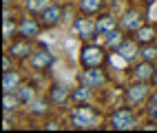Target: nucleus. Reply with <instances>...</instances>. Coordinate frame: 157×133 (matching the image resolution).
Instances as JSON below:
<instances>
[{
    "instance_id": "obj_1",
    "label": "nucleus",
    "mask_w": 157,
    "mask_h": 133,
    "mask_svg": "<svg viewBox=\"0 0 157 133\" xmlns=\"http://www.w3.org/2000/svg\"><path fill=\"white\" fill-rule=\"evenodd\" d=\"M71 124L75 129H95L98 127V113L86 104H80L71 113Z\"/></svg>"
},
{
    "instance_id": "obj_2",
    "label": "nucleus",
    "mask_w": 157,
    "mask_h": 133,
    "mask_svg": "<svg viewBox=\"0 0 157 133\" xmlns=\"http://www.w3.org/2000/svg\"><path fill=\"white\" fill-rule=\"evenodd\" d=\"M109 124H111V129H115V131H131V129H135L137 120H135V113H133L131 109H117V111L111 115Z\"/></svg>"
},
{
    "instance_id": "obj_3",
    "label": "nucleus",
    "mask_w": 157,
    "mask_h": 133,
    "mask_svg": "<svg viewBox=\"0 0 157 133\" xmlns=\"http://www.w3.org/2000/svg\"><path fill=\"white\" fill-rule=\"evenodd\" d=\"M104 60H106V53H104L102 47L86 45V47H82V51H80V62H82V67H102Z\"/></svg>"
},
{
    "instance_id": "obj_4",
    "label": "nucleus",
    "mask_w": 157,
    "mask_h": 133,
    "mask_svg": "<svg viewBox=\"0 0 157 133\" xmlns=\"http://www.w3.org/2000/svg\"><path fill=\"white\" fill-rule=\"evenodd\" d=\"M106 82L102 67H84V71H80V84H84L89 89H98Z\"/></svg>"
},
{
    "instance_id": "obj_5",
    "label": "nucleus",
    "mask_w": 157,
    "mask_h": 133,
    "mask_svg": "<svg viewBox=\"0 0 157 133\" xmlns=\"http://www.w3.org/2000/svg\"><path fill=\"white\" fill-rule=\"evenodd\" d=\"M148 82H137V84H131L126 89V102L128 104H142V102L148 98Z\"/></svg>"
},
{
    "instance_id": "obj_6",
    "label": "nucleus",
    "mask_w": 157,
    "mask_h": 133,
    "mask_svg": "<svg viewBox=\"0 0 157 133\" xmlns=\"http://www.w3.org/2000/svg\"><path fill=\"white\" fill-rule=\"evenodd\" d=\"M40 29H42V22H38L36 18H22L20 20V25H18V36L20 38H36L40 33Z\"/></svg>"
},
{
    "instance_id": "obj_7",
    "label": "nucleus",
    "mask_w": 157,
    "mask_h": 133,
    "mask_svg": "<svg viewBox=\"0 0 157 133\" xmlns=\"http://www.w3.org/2000/svg\"><path fill=\"white\" fill-rule=\"evenodd\" d=\"M142 25H144V18H142L140 11H135V9L126 11V14L122 16V20H120V27L124 29V31H131V33H135Z\"/></svg>"
},
{
    "instance_id": "obj_8",
    "label": "nucleus",
    "mask_w": 157,
    "mask_h": 133,
    "mask_svg": "<svg viewBox=\"0 0 157 133\" xmlns=\"http://www.w3.org/2000/svg\"><path fill=\"white\" fill-rule=\"evenodd\" d=\"M51 62H53V56H51L47 49L33 51V53L29 56V65H31V69H36V71H44L47 67H51Z\"/></svg>"
},
{
    "instance_id": "obj_9",
    "label": "nucleus",
    "mask_w": 157,
    "mask_h": 133,
    "mask_svg": "<svg viewBox=\"0 0 157 133\" xmlns=\"http://www.w3.org/2000/svg\"><path fill=\"white\" fill-rule=\"evenodd\" d=\"M60 18H62V7L60 5H51L40 14V22H42L44 29H51V27H56L60 22Z\"/></svg>"
},
{
    "instance_id": "obj_10",
    "label": "nucleus",
    "mask_w": 157,
    "mask_h": 133,
    "mask_svg": "<svg viewBox=\"0 0 157 133\" xmlns=\"http://www.w3.org/2000/svg\"><path fill=\"white\" fill-rule=\"evenodd\" d=\"M11 58H29L33 51H31V45H29V38H20V40H13L11 47L7 51Z\"/></svg>"
},
{
    "instance_id": "obj_11",
    "label": "nucleus",
    "mask_w": 157,
    "mask_h": 133,
    "mask_svg": "<svg viewBox=\"0 0 157 133\" xmlns=\"http://www.w3.org/2000/svg\"><path fill=\"white\" fill-rule=\"evenodd\" d=\"M153 62H148V60H142V62L133 69V78H135V82H151L153 80Z\"/></svg>"
},
{
    "instance_id": "obj_12",
    "label": "nucleus",
    "mask_w": 157,
    "mask_h": 133,
    "mask_svg": "<svg viewBox=\"0 0 157 133\" xmlns=\"http://www.w3.org/2000/svg\"><path fill=\"white\" fill-rule=\"evenodd\" d=\"M73 29H75L78 36H82V38H91L93 33L98 31V25L93 22V20L80 16V18H75V22H73Z\"/></svg>"
},
{
    "instance_id": "obj_13",
    "label": "nucleus",
    "mask_w": 157,
    "mask_h": 133,
    "mask_svg": "<svg viewBox=\"0 0 157 133\" xmlns=\"http://www.w3.org/2000/svg\"><path fill=\"white\" fill-rule=\"evenodd\" d=\"M155 36H157V29L155 27H151V25H142L137 31H135V42L137 45H153V40H155Z\"/></svg>"
},
{
    "instance_id": "obj_14",
    "label": "nucleus",
    "mask_w": 157,
    "mask_h": 133,
    "mask_svg": "<svg viewBox=\"0 0 157 133\" xmlns=\"http://www.w3.org/2000/svg\"><path fill=\"white\" fill-rule=\"evenodd\" d=\"M71 96H69V91H67V87H62V84H53V87H51L49 89V104H64V102L69 100Z\"/></svg>"
},
{
    "instance_id": "obj_15",
    "label": "nucleus",
    "mask_w": 157,
    "mask_h": 133,
    "mask_svg": "<svg viewBox=\"0 0 157 133\" xmlns=\"http://www.w3.org/2000/svg\"><path fill=\"white\" fill-rule=\"evenodd\" d=\"M95 25H98V31H100V33L109 36L111 31H115V29H117V20H115L111 14H102V16L95 20Z\"/></svg>"
},
{
    "instance_id": "obj_16",
    "label": "nucleus",
    "mask_w": 157,
    "mask_h": 133,
    "mask_svg": "<svg viewBox=\"0 0 157 133\" xmlns=\"http://www.w3.org/2000/svg\"><path fill=\"white\" fill-rule=\"evenodd\" d=\"M20 87V76L16 73V71H5L2 73V89L5 93H11V91H16Z\"/></svg>"
},
{
    "instance_id": "obj_17",
    "label": "nucleus",
    "mask_w": 157,
    "mask_h": 133,
    "mask_svg": "<svg viewBox=\"0 0 157 133\" xmlns=\"http://www.w3.org/2000/svg\"><path fill=\"white\" fill-rule=\"evenodd\" d=\"M117 53L124 58V60H135V56H137V42H135V38L133 40H124V45L117 49Z\"/></svg>"
},
{
    "instance_id": "obj_18",
    "label": "nucleus",
    "mask_w": 157,
    "mask_h": 133,
    "mask_svg": "<svg viewBox=\"0 0 157 133\" xmlns=\"http://www.w3.org/2000/svg\"><path fill=\"white\" fill-rule=\"evenodd\" d=\"M102 7H104V0H80V11L84 16L98 14Z\"/></svg>"
},
{
    "instance_id": "obj_19",
    "label": "nucleus",
    "mask_w": 157,
    "mask_h": 133,
    "mask_svg": "<svg viewBox=\"0 0 157 133\" xmlns=\"http://www.w3.org/2000/svg\"><path fill=\"white\" fill-rule=\"evenodd\" d=\"M25 7L29 14H42L47 7H51V0H27Z\"/></svg>"
},
{
    "instance_id": "obj_20",
    "label": "nucleus",
    "mask_w": 157,
    "mask_h": 133,
    "mask_svg": "<svg viewBox=\"0 0 157 133\" xmlns=\"http://www.w3.org/2000/svg\"><path fill=\"white\" fill-rule=\"evenodd\" d=\"M122 45H124L122 31H117V29H115V31H111V33H109V40H106V49H115V51H117Z\"/></svg>"
},
{
    "instance_id": "obj_21",
    "label": "nucleus",
    "mask_w": 157,
    "mask_h": 133,
    "mask_svg": "<svg viewBox=\"0 0 157 133\" xmlns=\"http://www.w3.org/2000/svg\"><path fill=\"white\" fill-rule=\"evenodd\" d=\"M16 93H18V100L22 102V104H31V102H33V91H31V87L20 84L16 89Z\"/></svg>"
},
{
    "instance_id": "obj_22",
    "label": "nucleus",
    "mask_w": 157,
    "mask_h": 133,
    "mask_svg": "<svg viewBox=\"0 0 157 133\" xmlns=\"http://www.w3.org/2000/svg\"><path fill=\"white\" fill-rule=\"evenodd\" d=\"M47 104H49V100H36L29 104V109H31V113L42 115V113H47Z\"/></svg>"
},
{
    "instance_id": "obj_23",
    "label": "nucleus",
    "mask_w": 157,
    "mask_h": 133,
    "mask_svg": "<svg viewBox=\"0 0 157 133\" xmlns=\"http://www.w3.org/2000/svg\"><path fill=\"white\" fill-rule=\"evenodd\" d=\"M89 91H91L89 87H84V84H82V87H78V89L71 93V98L75 100V102H86V100H89Z\"/></svg>"
},
{
    "instance_id": "obj_24",
    "label": "nucleus",
    "mask_w": 157,
    "mask_h": 133,
    "mask_svg": "<svg viewBox=\"0 0 157 133\" xmlns=\"http://www.w3.org/2000/svg\"><path fill=\"white\" fill-rule=\"evenodd\" d=\"M142 60L155 62V60H157V49H155V47H151V45H144V49H142Z\"/></svg>"
},
{
    "instance_id": "obj_25",
    "label": "nucleus",
    "mask_w": 157,
    "mask_h": 133,
    "mask_svg": "<svg viewBox=\"0 0 157 133\" xmlns=\"http://www.w3.org/2000/svg\"><path fill=\"white\" fill-rule=\"evenodd\" d=\"M146 111H148V115L153 118V120H157V91L151 96V100H148V107H146Z\"/></svg>"
},
{
    "instance_id": "obj_26",
    "label": "nucleus",
    "mask_w": 157,
    "mask_h": 133,
    "mask_svg": "<svg viewBox=\"0 0 157 133\" xmlns=\"http://www.w3.org/2000/svg\"><path fill=\"white\" fill-rule=\"evenodd\" d=\"M18 102H20L18 98H9V93H5V111H13Z\"/></svg>"
},
{
    "instance_id": "obj_27",
    "label": "nucleus",
    "mask_w": 157,
    "mask_h": 133,
    "mask_svg": "<svg viewBox=\"0 0 157 133\" xmlns=\"http://www.w3.org/2000/svg\"><path fill=\"white\" fill-rule=\"evenodd\" d=\"M47 129H51V131H58V129H62V127H60V122H56V120H49V122H47Z\"/></svg>"
},
{
    "instance_id": "obj_28",
    "label": "nucleus",
    "mask_w": 157,
    "mask_h": 133,
    "mask_svg": "<svg viewBox=\"0 0 157 133\" xmlns=\"http://www.w3.org/2000/svg\"><path fill=\"white\" fill-rule=\"evenodd\" d=\"M9 65H11V60H9V53H5V58H2V71H11V69H9Z\"/></svg>"
},
{
    "instance_id": "obj_29",
    "label": "nucleus",
    "mask_w": 157,
    "mask_h": 133,
    "mask_svg": "<svg viewBox=\"0 0 157 133\" xmlns=\"http://www.w3.org/2000/svg\"><path fill=\"white\" fill-rule=\"evenodd\" d=\"M151 82L157 87V67H155V71H153V80H151Z\"/></svg>"
},
{
    "instance_id": "obj_30",
    "label": "nucleus",
    "mask_w": 157,
    "mask_h": 133,
    "mask_svg": "<svg viewBox=\"0 0 157 133\" xmlns=\"http://www.w3.org/2000/svg\"><path fill=\"white\" fill-rule=\"evenodd\" d=\"M144 2H146V5H153V2H155V0H144Z\"/></svg>"
}]
</instances>
